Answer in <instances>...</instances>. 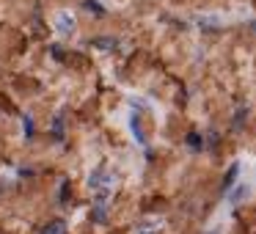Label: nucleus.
I'll use <instances>...</instances> for the list:
<instances>
[{"label": "nucleus", "mask_w": 256, "mask_h": 234, "mask_svg": "<svg viewBox=\"0 0 256 234\" xmlns=\"http://www.w3.org/2000/svg\"><path fill=\"white\" fill-rule=\"evenodd\" d=\"M58 30H61V33H72V30H75V20H72L69 14H61V17H58Z\"/></svg>", "instance_id": "nucleus-1"}, {"label": "nucleus", "mask_w": 256, "mask_h": 234, "mask_svg": "<svg viewBox=\"0 0 256 234\" xmlns=\"http://www.w3.org/2000/svg\"><path fill=\"white\" fill-rule=\"evenodd\" d=\"M245 196H248V187H245V185H240L234 193H231V196H228V199H231V201L237 204V201H240V199H245Z\"/></svg>", "instance_id": "nucleus-2"}, {"label": "nucleus", "mask_w": 256, "mask_h": 234, "mask_svg": "<svg viewBox=\"0 0 256 234\" xmlns=\"http://www.w3.org/2000/svg\"><path fill=\"white\" fill-rule=\"evenodd\" d=\"M251 28H254V30H256V22H251Z\"/></svg>", "instance_id": "nucleus-3"}]
</instances>
